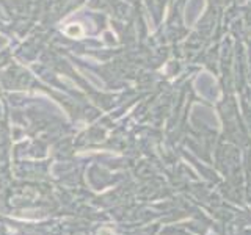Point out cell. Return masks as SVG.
<instances>
[{"label":"cell","mask_w":251,"mask_h":235,"mask_svg":"<svg viewBox=\"0 0 251 235\" xmlns=\"http://www.w3.org/2000/svg\"><path fill=\"white\" fill-rule=\"evenodd\" d=\"M99 235H113V232H111L110 229H102V231L99 232Z\"/></svg>","instance_id":"1"}]
</instances>
